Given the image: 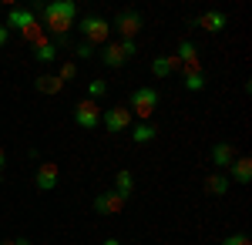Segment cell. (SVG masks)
I'll list each match as a JSON object with an SVG mask.
<instances>
[{
    "instance_id": "52a82bcc",
    "label": "cell",
    "mask_w": 252,
    "mask_h": 245,
    "mask_svg": "<svg viewBox=\"0 0 252 245\" xmlns=\"http://www.w3.org/2000/svg\"><path fill=\"white\" fill-rule=\"evenodd\" d=\"M175 57H178V64H182V77L185 74H202V57H198V44H195V40H182Z\"/></svg>"
},
{
    "instance_id": "9c48e42d",
    "label": "cell",
    "mask_w": 252,
    "mask_h": 245,
    "mask_svg": "<svg viewBox=\"0 0 252 245\" xmlns=\"http://www.w3.org/2000/svg\"><path fill=\"white\" fill-rule=\"evenodd\" d=\"M34 185H37V191H54L61 185V168L54 161H40L37 175H34Z\"/></svg>"
},
{
    "instance_id": "f1b7e54d",
    "label": "cell",
    "mask_w": 252,
    "mask_h": 245,
    "mask_svg": "<svg viewBox=\"0 0 252 245\" xmlns=\"http://www.w3.org/2000/svg\"><path fill=\"white\" fill-rule=\"evenodd\" d=\"M0 245H31V239H3Z\"/></svg>"
},
{
    "instance_id": "d6986e66",
    "label": "cell",
    "mask_w": 252,
    "mask_h": 245,
    "mask_svg": "<svg viewBox=\"0 0 252 245\" xmlns=\"http://www.w3.org/2000/svg\"><path fill=\"white\" fill-rule=\"evenodd\" d=\"M128 131H131V141H135V145H148V141H155V138H158V128H155V124H148V121L131 124Z\"/></svg>"
},
{
    "instance_id": "5b68a950",
    "label": "cell",
    "mask_w": 252,
    "mask_h": 245,
    "mask_svg": "<svg viewBox=\"0 0 252 245\" xmlns=\"http://www.w3.org/2000/svg\"><path fill=\"white\" fill-rule=\"evenodd\" d=\"M101 124H104V131L121 134V131H128V128L135 124V118H131V111H128L125 104H115V108L101 111Z\"/></svg>"
},
{
    "instance_id": "ac0fdd59",
    "label": "cell",
    "mask_w": 252,
    "mask_h": 245,
    "mask_svg": "<svg viewBox=\"0 0 252 245\" xmlns=\"http://www.w3.org/2000/svg\"><path fill=\"white\" fill-rule=\"evenodd\" d=\"M54 57H58V47H54L51 37H44L40 44H34V61H37V64L47 67V64H54Z\"/></svg>"
},
{
    "instance_id": "7402d4cb",
    "label": "cell",
    "mask_w": 252,
    "mask_h": 245,
    "mask_svg": "<svg viewBox=\"0 0 252 245\" xmlns=\"http://www.w3.org/2000/svg\"><path fill=\"white\" fill-rule=\"evenodd\" d=\"M58 77H61V84H67V81H74V77H78V64H74V61H67V64H61V67H58Z\"/></svg>"
},
{
    "instance_id": "ffe728a7",
    "label": "cell",
    "mask_w": 252,
    "mask_h": 245,
    "mask_svg": "<svg viewBox=\"0 0 252 245\" xmlns=\"http://www.w3.org/2000/svg\"><path fill=\"white\" fill-rule=\"evenodd\" d=\"M34 88H37L40 94H61V88H64V84H61V77H58V74L44 71V74H40L37 81H34Z\"/></svg>"
},
{
    "instance_id": "277c9868",
    "label": "cell",
    "mask_w": 252,
    "mask_h": 245,
    "mask_svg": "<svg viewBox=\"0 0 252 245\" xmlns=\"http://www.w3.org/2000/svg\"><path fill=\"white\" fill-rule=\"evenodd\" d=\"M145 27V14L135 10V7H128V10H121L115 20H111V31L121 34V40H135V34Z\"/></svg>"
},
{
    "instance_id": "4dcf8cb0",
    "label": "cell",
    "mask_w": 252,
    "mask_h": 245,
    "mask_svg": "<svg viewBox=\"0 0 252 245\" xmlns=\"http://www.w3.org/2000/svg\"><path fill=\"white\" fill-rule=\"evenodd\" d=\"M101 245H125V242H121V239H104Z\"/></svg>"
},
{
    "instance_id": "5bb4252c",
    "label": "cell",
    "mask_w": 252,
    "mask_h": 245,
    "mask_svg": "<svg viewBox=\"0 0 252 245\" xmlns=\"http://www.w3.org/2000/svg\"><path fill=\"white\" fill-rule=\"evenodd\" d=\"M182 74V64H178V57L175 54H158L155 61H152V74L155 77H168V74Z\"/></svg>"
},
{
    "instance_id": "6da1fadb",
    "label": "cell",
    "mask_w": 252,
    "mask_h": 245,
    "mask_svg": "<svg viewBox=\"0 0 252 245\" xmlns=\"http://www.w3.org/2000/svg\"><path fill=\"white\" fill-rule=\"evenodd\" d=\"M34 14H44L40 20V27L51 34V40H67V34H71V27L78 24V3L74 0H51V3H34L31 7Z\"/></svg>"
},
{
    "instance_id": "9a60e30c",
    "label": "cell",
    "mask_w": 252,
    "mask_h": 245,
    "mask_svg": "<svg viewBox=\"0 0 252 245\" xmlns=\"http://www.w3.org/2000/svg\"><path fill=\"white\" fill-rule=\"evenodd\" d=\"M97 54H101V61H104L108 67H125V61H128L125 51H121V44H111V40H108V44H101V51H97Z\"/></svg>"
},
{
    "instance_id": "7c38bea8",
    "label": "cell",
    "mask_w": 252,
    "mask_h": 245,
    "mask_svg": "<svg viewBox=\"0 0 252 245\" xmlns=\"http://www.w3.org/2000/svg\"><path fill=\"white\" fill-rule=\"evenodd\" d=\"M198 27H202L205 34H222V31L229 27V17H225L222 10H205V14L198 17Z\"/></svg>"
},
{
    "instance_id": "484cf974",
    "label": "cell",
    "mask_w": 252,
    "mask_h": 245,
    "mask_svg": "<svg viewBox=\"0 0 252 245\" xmlns=\"http://www.w3.org/2000/svg\"><path fill=\"white\" fill-rule=\"evenodd\" d=\"M118 44H121V51H125V57H128V61L138 54V44H135V40H118Z\"/></svg>"
},
{
    "instance_id": "e0dca14e",
    "label": "cell",
    "mask_w": 252,
    "mask_h": 245,
    "mask_svg": "<svg viewBox=\"0 0 252 245\" xmlns=\"http://www.w3.org/2000/svg\"><path fill=\"white\" fill-rule=\"evenodd\" d=\"M115 191L121 195V198H125V202L135 195V175H131L128 168H121V171L115 175Z\"/></svg>"
},
{
    "instance_id": "3957f363",
    "label": "cell",
    "mask_w": 252,
    "mask_h": 245,
    "mask_svg": "<svg viewBox=\"0 0 252 245\" xmlns=\"http://www.w3.org/2000/svg\"><path fill=\"white\" fill-rule=\"evenodd\" d=\"M158 91L155 88H135L131 91V97H128V111H131V118H141V121H152V111L158 108Z\"/></svg>"
},
{
    "instance_id": "4316f807",
    "label": "cell",
    "mask_w": 252,
    "mask_h": 245,
    "mask_svg": "<svg viewBox=\"0 0 252 245\" xmlns=\"http://www.w3.org/2000/svg\"><path fill=\"white\" fill-rule=\"evenodd\" d=\"M74 51H78V57H81V61H88V57H94V47H91V44H78Z\"/></svg>"
},
{
    "instance_id": "cb8c5ba5",
    "label": "cell",
    "mask_w": 252,
    "mask_h": 245,
    "mask_svg": "<svg viewBox=\"0 0 252 245\" xmlns=\"http://www.w3.org/2000/svg\"><path fill=\"white\" fill-rule=\"evenodd\" d=\"M205 88V71L202 74H185V91H202Z\"/></svg>"
},
{
    "instance_id": "603a6c76",
    "label": "cell",
    "mask_w": 252,
    "mask_h": 245,
    "mask_svg": "<svg viewBox=\"0 0 252 245\" xmlns=\"http://www.w3.org/2000/svg\"><path fill=\"white\" fill-rule=\"evenodd\" d=\"M108 94V84L101 81V77H94V81H88V97L94 101V97H104Z\"/></svg>"
},
{
    "instance_id": "2e32d148",
    "label": "cell",
    "mask_w": 252,
    "mask_h": 245,
    "mask_svg": "<svg viewBox=\"0 0 252 245\" xmlns=\"http://www.w3.org/2000/svg\"><path fill=\"white\" fill-rule=\"evenodd\" d=\"M232 188V182H229V175H222V171H212V175H205V191L215 195V198H222L225 191Z\"/></svg>"
},
{
    "instance_id": "4fadbf2b",
    "label": "cell",
    "mask_w": 252,
    "mask_h": 245,
    "mask_svg": "<svg viewBox=\"0 0 252 245\" xmlns=\"http://www.w3.org/2000/svg\"><path fill=\"white\" fill-rule=\"evenodd\" d=\"M229 168H232V178L229 182H239V185H249L252 182V158L249 154H235V161Z\"/></svg>"
},
{
    "instance_id": "44dd1931",
    "label": "cell",
    "mask_w": 252,
    "mask_h": 245,
    "mask_svg": "<svg viewBox=\"0 0 252 245\" xmlns=\"http://www.w3.org/2000/svg\"><path fill=\"white\" fill-rule=\"evenodd\" d=\"M20 37H24V40H31V47H34V44H40V40L47 37V34H44V27H40V20H34V24H31V27H27V31H24Z\"/></svg>"
},
{
    "instance_id": "d4e9b609",
    "label": "cell",
    "mask_w": 252,
    "mask_h": 245,
    "mask_svg": "<svg viewBox=\"0 0 252 245\" xmlns=\"http://www.w3.org/2000/svg\"><path fill=\"white\" fill-rule=\"evenodd\" d=\"M222 245H252V239H249V235H242V232H235V235H225Z\"/></svg>"
},
{
    "instance_id": "8992f818",
    "label": "cell",
    "mask_w": 252,
    "mask_h": 245,
    "mask_svg": "<svg viewBox=\"0 0 252 245\" xmlns=\"http://www.w3.org/2000/svg\"><path fill=\"white\" fill-rule=\"evenodd\" d=\"M74 124H78V128H84V131H91V128H97V124H101V108H97V101L81 97L78 104H74Z\"/></svg>"
},
{
    "instance_id": "30bf717a",
    "label": "cell",
    "mask_w": 252,
    "mask_h": 245,
    "mask_svg": "<svg viewBox=\"0 0 252 245\" xmlns=\"http://www.w3.org/2000/svg\"><path fill=\"white\" fill-rule=\"evenodd\" d=\"M125 205H128V202H125L118 191H101V195L94 198V212L97 215H121Z\"/></svg>"
},
{
    "instance_id": "83f0119b",
    "label": "cell",
    "mask_w": 252,
    "mask_h": 245,
    "mask_svg": "<svg viewBox=\"0 0 252 245\" xmlns=\"http://www.w3.org/2000/svg\"><path fill=\"white\" fill-rule=\"evenodd\" d=\"M7 44H10V31L0 24V47H7Z\"/></svg>"
},
{
    "instance_id": "ba28073f",
    "label": "cell",
    "mask_w": 252,
    "mask_h": 245,
    "mask_svg": "<svg viewBox=\"0 0 252 245\" xmlns=\"http://www.w3.org/2000/svg\"><path fill=\"white\" fill-rule=\"evenodd\" d=\"M34 20H37V14H34L31 7H10V10H7V20H3V27H7L10 34H14V31H17V34H24Z\"/></svg>"
},
{
    "instance_id": "8fae6325",
    "label": "cell",
    "mask_w": 252,
    "mask_h": 245,
    "mask_svg": "<svg viewBox=\"0 0 252 245\" xmlns=\"http://www.w3.org/2000/svg\"><path fill=\"white\" fill-rule=\"evenodd\" d=\"M209 158H212L215 168L222 171V168H229V165L235 161V148L229 145V141H215L212 148H209Z\"/></svg>"
},
{
    "instance_id": "f546056e",
    "label": "cell",
    "mask_w": 252,
    "mask_h": 245,
    "mask_svg": "<svg viewBox=\"0 0 252 245\" xmlns=\"http://www.w3.org/2000/svg\"><path fill=\"white\" fill-rule=\"evenodd\" d=\"M3 171H7V151L0 148V175H3Z\"/></svg>"
},
{
    "instance_id": "7a4b0ae2",
    "label": "cell",
    "mask_w": 252,
    "mask_h": 245,
    "mask_svg": "<svg viewBox=\"0 0 252 245\" xmlns=\"http://www.w3.org/2000/svg\"><path fill=\"white\" fill-rule=\"evenodd\" d=\"M78 31L81 37H84V44H108V37H111V20L97 17V14H88V17H78Z\"/></svg>"
}]
</instances>
